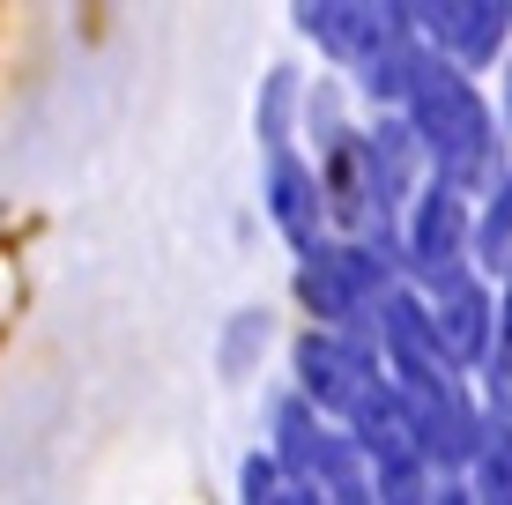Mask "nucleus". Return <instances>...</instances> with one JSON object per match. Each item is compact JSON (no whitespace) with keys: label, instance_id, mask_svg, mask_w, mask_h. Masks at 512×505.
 <instances>
[{"label":"nucleus","instance_id":"nucleus-6","mask_svg":"<svg viewBox=\"0 0 512 505\" xmlns=\"http://www.w3.org/2000/svg\"><path fill=\"white\" fill-rule=\"evenodd\" d=\"M475 260H483L490 275H512V171L498 186H490V201H483V216H475Z\"/></svg>","mask_w":512,"mask_h":505},{"label":"nucleus","instance_id":"nucleus-5","mask_svg":"<svg viewBox=\"0 0 512 505\" xmlns=\"http://www.w3.org/2000/svg\"><path fill=\"white\" fill-rule=\"evenodd\" d=\"M268 216L282 223V238H290L297 253H320V216H327V201H320V171L305 164V156H290V149H275L268 156Z\"/></svg>","mask_w":512,"mask_h":505},{"label":"nucleus","instance_id":"nucleus-8","mask_svg":"<svg viewBox=\"0 0 512 505\" xmlns=\"http://www.w3.org/2000/svg\"><path fill=\"white\" fill-rule=\"evenodd\" d=\"M431 505H475V483H438Z\"/></svg>","mask_w":512,"mask_h":505},{"label":"nucleus","instance_id":"nucleus-4","mask_svg":"<svg viewBox=\"0 0 512 505\" xmlns=\"http://www.w3.org/2000/svg\"><path fill=\"white\" fill-rule=\"evenodd\" d=\"M490 283H475V275H453V283L431 290V320H438V342L453 350V364H490L498 350L505 320H490Z\"/></svg>","mask_w":512,"mask_h":505},{"label":"nucleus","instance_id":"nucleus-3","mask_svg":"<svg viewBox=\"0 0 512 505\" xmlns=\"http://www.w3.org/2000/svg\"><path fill=\"white\" fill-rule=\"evenodd\" d=\"M416 38H431L453 67H490L512 38L505 0H453V8H416Z\"/></svg>","mask_w":512,"mask_h":505},{"label":"nucleus","instance_id":"nucleus-2","mask_svg":"<svg viewBox=\"0 0 512 505\" xmlns=\"http://www.w3.org/2000/svg\"><path fill=\"white\" fill-rule=\"evenodd\" d=\"M409 268L423 283H453V275H468V246H475V216H468V194H453V186H423L416 208H409Z\"/></svg>","mask_w":512,"mask_h":505},{"label":"nucleus","instance_id":"nucleus-1","mask_svg":"<svg viewBox=\"0 0 512 505\" xmlns=\"http://www.w3.org/2000/svg\"><path fill=\"white\" fill-rule=\"evenodd\" d=\"M409 127L423 134V156H431L438 186L453 194H490L505 179V142L490 104L475 97V82L453 60H423L416 90H409Z\"/></svg>","mask_w":512,"mask_h":505},{"label":"nucleus","instance_id":"nucleus-9","mask_svg":"<svg viewBox=\"0 0 512 505\" xmlns=\"http://www.w3.org/2000/svg\"><path fill=\"white\" fill-rule=\"evenodd\" d=\"M498 127H512V60H505V104H498Z\"/></svg>","mask_w":512,"mask_h":505},{"label":"nucleus","instance_id":"nucleus-7","mask_svg":"<svg viewBox=\"0 0 512 505\" xmlns=\"http://www.w3.org/2000/svg\"><path fill=\"white\" fill-rule=\"evenodd\" d=\"M290 97H297V82H290V67H275V82H268V104H260V142H268V156L290 142Z\"/></svg>","mask_w":512,"mask_h":505}]
</instances>
